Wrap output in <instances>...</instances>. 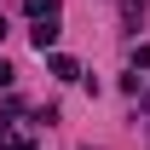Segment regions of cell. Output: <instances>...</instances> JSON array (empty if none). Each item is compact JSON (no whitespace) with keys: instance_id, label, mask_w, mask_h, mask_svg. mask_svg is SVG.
I'll use <instances>...</instances> for the list:
<instances>
[{"instance_id":"obj_1","label":"cell","mask_w":150,"mask_h":150,"mask_svg":"<svg viewBox=\"0 0 150 150\" xmlns=\"http://www.w3.org/2000/svg\"><path fill=\"white\" fill-rule=\"evenodd\" d=\"M29 40H35L40 52H46V46H52V40H58V18H40L35 29H29Z\"/></svg>"},{"instance_id":"obj_2","label":"cell","mask_w":150,"mask_h":150,"mask_svg":"<svg viewBox=\"0 0 150 150\" xmlns=\"http://www.w3.org/2000/svg\"><path fill=\"white\" fill-rule=\"evenodd\" d=\"M0 35H6V18H0Z\"/></svg>"}]
</instances>
